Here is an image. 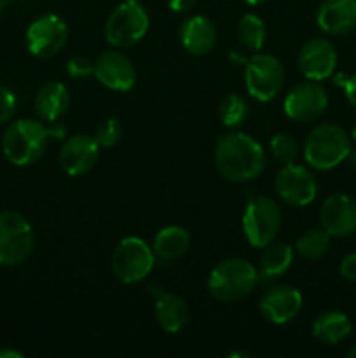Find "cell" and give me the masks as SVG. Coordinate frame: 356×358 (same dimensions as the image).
<instances>
[{"label": "cell", "instance_id": "277c9868", "mask_svg": "<svg viewBox=\"0 0 356 358\" xmlns=\"http://www.w3.org/2000/svg\"><path fill=\"white\" fill-rule=\"evenodd\" d=\"M258 269L239 257L218 262L208 276V290L220 303H236L244 299L257 287Z\"/></svg>", "mask_w": 356, "mask_h": 358}, {"label": "cell", "instance_id": "3957f363", "mask_svg": "<svg viewBox=\"0 0 356 358\" xmlns=\"http://www.w3.org/2000/svg\"><path fill=\"white\" fill-rule=\"evenodd\" d=\"M351 152V136L334 122H323L311 129L304 143V157L311 168L328 171L344 163Z\"/></svg>", "mask_w": 356, "mask_h": 358}, {"label": "cell", "instance_id": "8992f818", "mask_svg": "<svg viewBox=\"0 0 356 358\" xmlns=\"http://www.w3.org/2000/svg\"><path fill=\"white\" fill-rule=\"evenodd\" d=\"M244 238L253 248H264L276 241L281 227V208L267 196H257L248 201L241 219Z\"/></svg>", "mask_w": 356, "mask_h": 358}, {"label": "cell", "instance_id": "4fadbf2b", "mask_svg": "<svg viewBox=\"0 0 356 358\" xmlns=\"http://www.w3.org/2000/svg\"><path fill=\"white\" fill-rule=\"evenodd\" d=\"M297 65L302 76L309 80H321L332 77L337 66V51L328 38L316 37L300 48Z\"/></svg>", "mask_w": 356, "mask_h": 358}, {"label": "cell", "instance_id": "cb8c5ba5", "mask_svg": "<svg viewBox=\"0 0 356 358\" xmlns=\"http://www.w3.org/2000/svg\"><path fill=\"white\" fill-rule=\"evenodd\" d=\"M293 264V248L286 243H269L262 248L258 259V275L262 278H279L285 275Z\"/></svg>", "mask_w": 356, "mask_h": 358}, {"label": "cell", "instance_id": "9c48e42d", "mask_svg": "<svg viewBox=\"0 0 356 358\" xmlns=\"http://www.w3.org/2000/svg\"><path fill=\"white\" fill-rule=\"evenodd\" d=\"M285 83V69L276 56L257 52L244 63V86L257 101H271Z\"/></svg>", "mask_w": 356, "mask_h": 358}, {"label": "cell", "instance_id": "ab89813d", "mask_svg": "<svg viewBox=\"0 0 356 358\" xmlns=\"http://www.w3.org/2000/svg\"><path fill=\"white\" fill-rule=\"evenodd\" d=\"M351 138H353V140H355V142H356V124H355V128H353V133H351Z\"/></svg>", "mask_w": 356, "mask_h": 358}, {"label": "cell", "instance_id": "5bb4252c", "mask_svg": "<svg viewBox=\"0 0 356 358\" xmlns=\"http://www.w3.org/2000/svg\"><path fill=\"white\" fill-rule=\"evenodd\" d=\"M100 157V145L93 135L79 133L65 140L59 150V166L70 177L86 175L96 166Z\"/></svg>", "mask_w": 356, "mask_h": 358}, {"label": "cell", "instance_id": "8d00e7d4", "mask_svg": "<svg viewBox=\"0 0 356 358\" xmlns=\"http://www.w3.org/2000/svg\"><path fill=\"white\" fill-rule=\"evenodd\" d=\"M9 2H10V0H0V16L3 14V10H6L7 3H9Z\"/></svg>", "mask_w": 356, "mask_h": 358}, {"label": "cell", "instance_id": "f35d334b", "mask_svg": "<svg viewBox=\"0 0 356 358\" xmlns=\"http://www.w3.org/2000/svg\"><path fill=\"white\" fill-rule=\"evenodd\" d=\"M246 3H250V6H258V3L265 2V0H244Z\"/></svg>", "mask_w": 356, "mask_h": 358}, {"label": "cell", "instance_id": "6da1fadb", "mask_svg": "<svg viewBox=\"0 0 356 358\" xmlns=\"http://www.w3.org/2000/svg\"><path fill=\"white\" fill-rule=\"evenodd\" d=\"M215 166L229 182L255 180L265 168L264 147L246 133H225L215 145Z\"/></svg>", "mask_w": 356, "mask_h": 358}, {"label": "cell", "instance_id": "e575fe53", "mask_svg": "<svg viewBox=\"0 0 356 358\" xmlns=\"http://www.w3.org/2000/svg\"><path fill=\"white\" fill-rule=\"evenodd\" d=\"M0 358H23V353L13 348H2L0 350Z\"/></svg>", "mask_w": 356, "mask_h": 358}, {"label": "cell", "instance_id": "2e32d148", "mask_svg": "<svg viewBox=\"0 0 356 358\" xmlns=\"http://www.w3.org/2000/svg\"><path fill=\"white\" fill-rule=\"evenodd\" d=\"M321 227L332 238H346L356 233V201L348 194L328 196L320 208Z\"/></svg>", "mask_w": 356, "mask_h": 358}, {"label": "cell", "instance_id": "d6a6232c", "mask_svg": "<svg viewBox=\"0 0 356 358\" xmlns=\"http://www.w3.org/2000/svg\"><path fill=\"white\" fill-rule=\"evenodd\" d=\"M341 86L344 87V94H346V98H348L349 103L356 108V73L355 76H351V77H348V79L342 80Z\"/></svg>", "mask_w": 356, "mask_h": 358}, {"label": "cell", "instance_id": "e0dca14e", "mask_svg": "<svg viewBox=\"0 0 356 358\" xmlns=\"http://www.w3.org/2000/svg\"><path fill=\"white\" fill-rule=\"evenodd\" d=\"M258 308L265 320L271 324H288L302 310V294L290 285L272 287L262 296Z\"/></svg>", "mask_w": 356, "mask_h": 358}, {"label": "cell", "instance_id": "d4e9b609", "mask_svg": "<svg viewBox=\"0 0 356 358\" xmlns=\"http://www.w3.org/2000/svg\"><path fill=\"white\" fill-rule=\"evenodd\" d=\"M237 38L244 49L260 51L267 38V28H265L264 20L253 13L244 14L237 23Z\"/></svg>", "mask_w": 356, "mask_h": 358}, {"label": "cell", "instance_id": "4316f807", "mask_svg": "<svg viewBox=\"0 0 356 358\" xmlns=\"http://www.w3.org/2000/svg\"><path fill=\"white\" fill-rule=\"evenodd\" d=\"M220 121L225 128H237L243 124L250 115V107L248 101L241 94H227L222 100L218 108Z\"/></svg>", "mask_w": 356, "mask_h": 358}, {"label": "cell", "instance_id": "30bf717a", "mask_svg": "<svg viewBox=\"0 0 356 358\" xmlns=\"http://www.w3.org/2000/svg\"><path fill=\"white\" fill-rule=\"evenodd\" d=\"M27 49L37 58H51L65 48L68 27L58 14H42L27 28Z\"/></svg>", "mask_w": 356, "mask_h": 358}, {"label": "cell", "instance_id": "60d3db41", "mask_svg": "<svg viewBox=\"0 0 356 358\" xmlns=\"http://www.w3.org/2000/svg\"><path fill=\"white\" fill-rule=\"evenodd\" d=\"M128 2H135V0H128Z\"/></svg>", "mask_w": 356, "mask_h": 358}, {"label": "cell", "instance_id": "f1b7e54d", "mask_svg": "<svg viewBox=\"0 0 356 358\" xmlns=\"http://www.w3.org/2000/svg\"><path fill=\"white\" fill-rule=\"evenodd\" d=\"M122 133H124V129H122L121 121L115 117H108L96 126L93 136L100 149H112L122 138Z\"/></svg>", "mask_w": 356, "mask_h": 358}, {"label": "cell", "instance_id": "4dcf8cb0", "mask_svg": "<svg viewBox=\"0 0 356 358\" xmlns=\"http://www.w3.org/2000/svg\"><path fill=\"white\" fill-rule=\"evenodd\" d=\"M16 112V96L9 87L0 84V126L10 121Z\"/></svg>", "mask_w": 356, "mask_h": 358}, {"label": "cell", "instance_id": "f546056e", "mask_svg": "<svg viewBox=\"0 0 356 358\" xmlns=\"http://www.w3.org/2000/svg\"><path fill=\"white\" fill-rule=\"evenodd\" d=\"M94 62L93 59L86 58V56H73L66 65V72L73 79H84V77L93 76Z\"/></svg>", "mask_w": 356, "mask_h": 358}, {"label": "cell", "instance_id": "1f68e13d", "mask_svg": "<svg viewBox=\"0 0 356 358\" xmlns=\"http://www.w3.org/2000/svg\"><path fill=\"white\" fill-rule=\"evenodd\" d=\"M339 273L348 282H356V252L342 259L341 266H339Z\"/></svg>", "mask_w": 356, "mask_h": 358}, {"label": "cell", "instance_id": "52a82bcc", "mask_svg": "<svg viewBox=\"0 0 356 358\" xmlns=\"http://www.w3.org/2000/svg\"><path fill=\"white\" fill-rule=\"evenodd\" d=\"M156 266V254L147 241L138 236L121 240L112 254V271L119 282L133 285L150 275Z\"/></svg>", "mask_w": 356, "mask_h": 358}, {"label": "cell", "instance_id": "74e56055", "mask_svg": "<svg viewBox=\"0 0 356 358\" xmlns=\"http://www.w3.org/2000/svg\"><path fill=\"white\" fill-rule=\"evenodd\" d=\"M348 357L356 358V343H355V345L351 346V350H349V352H348Z\"/></svg>", "mask_w": 356, "mask_h": 358}, {"label": "cell", "instance_id": "ffe728a7", "mask_svg": "<svg viewBox=\"0 0 356 358\" xmlns=\"http://www.w3.org/2000/svg\"><path fill=\"white\" fill-rule=\"evenodd\" d=\"M156 322L166 334H178L185 329L191 318L187 301L178 294L157 292L156 304H154Z\"/></svg>", "mask_w": 356, "mask_h": 358}, {"label": "cell", "instance_id": "8fae6325", "mask_svg": "<svg viewBox=\"0 0 356 358\" xmlns=\"http://www.w3.org/2000/svg\"><path fill=\"white\" fill-rule=\"evenodd\" d=\"M328 94L318 80H304L286 93L283 110L295 122H313L325 114Z\"/></svg>", "mask_w": 356, "mask_h": 358}, {"label": "cell", "instance_id": "d6986e66", "mask_svg": "<svg viewBox=\"0 0 356 358\" xmlns=\"http://www.w3.org/2000/svg\"><path fill=\"white\" fill-rule=\"evenodd\" d=\"M180 44L194 56L208 55L216 44V28L208 17L195 14L187 17L178 30Z\"/></svg>", "mask_w": 356, "mask_h": 358}, {"label": "cell", "instance_id": "9a60e30c", "mask_svg": "<svg viewBox=\"0 0 356 358\" xmlns=\"http://www.w3.org/2000/svg\"><path fill=\"white\" fill-rule=\"evenodd\" d=\"M93 76L112 91L133 90L136 84V70L131 59L119 51H105L94 59Z\"/></svg>", "mask_w": 356, "mask_h": 358}, {"label": "cell", "instance_id": "7c38bea8", "mask_svg": "<svg viewBox=\"0 0 356 358\" xmlns=\"http://www.w3.org/2000/svg\"><path fill=\"white\" fill-rule=\"evenodd\" d=\"M274 187L281 201L292 206H307L316 199L318 182L302 164H283L274 180Z\"/></svg>", "mask_w": 356, "mask_h": 358}, {"label": "cell", "instance_id": "44dd1931", "mask_svg": "<svg viewBox=\"0 0 356 358\" xmlns=\"http://www.w3.org/2000/svg\"><path fill=\"white\" fill-rule=\"evenodd\" d=\"M35 112L45 122H52L63 117L70 107L68 87L59 80H49L38 87L35 94Z\"/></svg>", "mask_w": 356, "mask_h": 358}, {"label": "cell", "instance_id": "ba28073f", "mask_svg": "<svg viewBox=\"0 0 356 358\" xmlns=\"http://www.w3.org/2000/svg\"><path fill=\"white\" fill-rule=\"evenodd\" d=\"M35 236L30 222L21 213L0 212V266H20L34 252Z\"/></svg>", "mask_w": 356, "mask_h": 358}, {"label": "cell", "instance_id": "7402d4cb", "mask_svg": "<svg viewBox=\"0 0 356 358\" xmlns=\"http://www.w3.org/2000/svg\"><path fill=\"white\" fill-rule=\"evenodd\" d=\"M353 331L351 320L341 311H327L321 313L313 324V336L323 345L335 346L349 338Z\"/></svg>", "mask_w": 356, "mask_h": 358}, {"label": "cell", "instance_id": "484cf974", "mask_svg": "<svg viewBox=\"0 0 356 358\" xmlns=\"http://www.w3.org/2000/svg\"><path fill=\"white\" fill-rule=\"evenodd\" d=\"M330 234L321 227V229H309L297 240L295 250L300 257L307 261H318L323 257L330 248Z\"/></svg>", "mask_w": 356, "mask_h": 358}, {"label": "cell", "instance_id": "836d02e7", "mask_svg": "<svg viewBox=\"0 0 356 358\" xmlns=\"http://www.w3.org/2000/svg\"><path fill=\"white\" fill-rule=\"evenodd\" d=\"M195 3V0H168V6L173 13H185Z\"/></svg>", "mask_w": 356, "mask_h": 358}, {"label": "cell", "instance_id": "d590c367", "mask_svg": "<svg viewBox=\"0 0 356 358\" xmlns=\"http://www.w3.org/2000/svg\"><path fill=\"white\" fill-rule=\"evenodd\" d=\"M346 161H348V163H349V166H351L353 170L356 171V149H355V150L351 149V152H349L348 159H346Z\"/></svg>", "mask_w": 356, "mask_h": 358}, {"label": "cell", "instance_id": "603a6c76", "mask_svg": "<svg viewBox=\"0 0 356 358\" xmlns=\"http://www.w3.org/2000/svg\"><path fill=\"white\" fill-rule=\"evenodd\" d=\"M191 247V234L181 226L163 227L154 238L152 250L161 261L180 259Z\"/></svg>", "mask_w": 356, "mask_h": 358}, {"label": "cell", "instance_id": "7a4b0ae2", "mask_svg": "<svg viewBox=\"0 0 356 358\" xmlns=\"http://www.w3.org/2000/svg\"><path fill=\"white\" fill-rule=\"evenodd\" d=\"M49 129L35 119H17L10 122L2 136V152L14 166H30L45 152Z\"/></svg>", "mask_w": 356, "mask_h": 358}, {"label": "cell", "instance_id": "5b68a950", "mask_svg": "<svg viewBox=\"0 0 356 358\" xmlns=\"http://www.w3.org/2000/svg\"><path fill=\"white\" fill-rule=\"evenodd\" d=\"M150 27V17L138 0L119 3L105 21V41L119 49L131 48L142 41Z\"/></svg>", "mask_w": 356, "mask_h": 358}, {"label": "cell", "instance_id": "ac0fdd59", "mask_svg": "<svg viewBox=\"0 0 356 358\" xmlns=\"http://www.w3.org/2000/svg\"><path fill=\"white\" fill-rule=\"evenodd\" d=\"M316 23L325 34H349L356 28V0H325L316 13Z\"/></svg>", "mask_w": 356, "mask_h": 358}, {"label": "cell", "instance_id": "83f0119b", "mask_svg": "<svg viewBox=\"0 0 356 358\" xmlns=\"http://www.w3.org/2000/svg\"><path fill=\"white\" fill-rule=\"evenodd\" d=\"M271 152L278 163L292 164L299 157V143L288 133H278L271 138Z\"/></svg>", "mask_w": 356, "mask_h": 358}]
</instances>
